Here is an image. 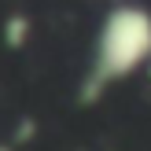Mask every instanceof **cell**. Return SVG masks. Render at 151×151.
<instances>
[{
    "label": "cell",
    "mask_w": 151,
    "mask_h": 151,
    "mask_svg": "<svg viewBox=\"0 0 151 151\" xmlns=\"http://www.w3.org/2000/svg\"><path fill=\"white\" fill-rule=\"evenodd\" d=\"M151 59V11L137 4H122L103 19L96 59L85 81V96H100L107 85L129 78Z\"/></svg>",
    "instance_id": "cell-1"
}]
</instances>
